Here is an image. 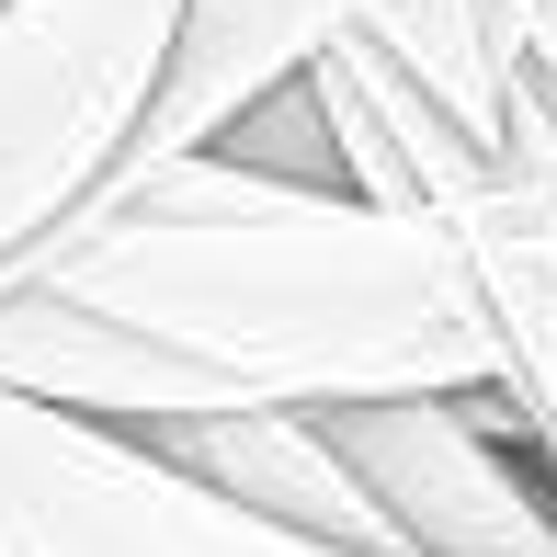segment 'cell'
Returning a JSON list of instances; mask_svg holds the SVG:
<instances>
[{"label":"cell","instance_id":"3","mask_svg":"<svg viewBox=\"0 0 557 557\" xmlns=\"http://www.w3.org/2000/svg\"><path fill=\"white\" fill-rule=\"evenodd\" d=\"M183 0H0V262L69 227L114 171Z\"/></svg>","mask_w":557,"mask_h":557},{"label":"cell","instance_id":"4","mask_svg":"<svg viewBox=\"0 0 557 557\" xmlns=\"http://www.w3.org/2000/svg\"><path fill=\"white\" fill-rule=\"evenodd\" d=\"M319 433L364 478L398 557H557V467L500 387L331 398Z\"/></svg>","mask_w":557,"mask_h":557},{"label":"cell","instance_id":"5","mask_svg":"<svg viewBox=\"0 0 557 557\" xmlns=\"http://www.w3.org/2000/svg\"><path fill=\"white\" fill-rule=\"evenodd\" d=\"M375 12H387V0H183V12H171V46H160V81H148V103H137L114 171L91 194L137 183V171L183 160V148H216L262 91L308 81L319 46L364 35Z\"/></svg>","mask_w":557,"mask_h":557},{"label":"cell","instance_id":"1","mask_svg":"<svg viewBox=\"0 0 557 557\" xmlns=\"http://www.w3.org/2000/svg\"><path fill=\"white\" fill-rule=\"evenodd\" d=\"M0 387L91 421L500 387L444 227L239 148H183L0 262Z\"/></svg>","mask_w":557,"mask_h":557},{"label":"cell","instance_id":"2","mask_svg":"<svg viewBox=\"0 0 557 557\" xmlns=\"http://www.w3.org/2000/svg\"><path fill=\"white\" fill-rule=\"evenodd\" d=\"M0 557H375L239 512L227 490L148 455L125 421L0 387Z\"/></svg>","mask_w":557,"mask_h":557},{"label":"cell","instance_id":"6","mask_svg":"<svg viewBox=\"0 0 557 557\" xmlns=\"http://www.w3.org/2000/svg\"><path fill=\"white\" fill-rule=\"evenodd\" d=\"M137 444L171 455L183 478H206V490H227L239 512H273V523H296V535L398 557V535L364 500V478L319 433V410H183V421H137Z\"/></svg>","mask_w":557,"mask_h":557}]
</instances>
